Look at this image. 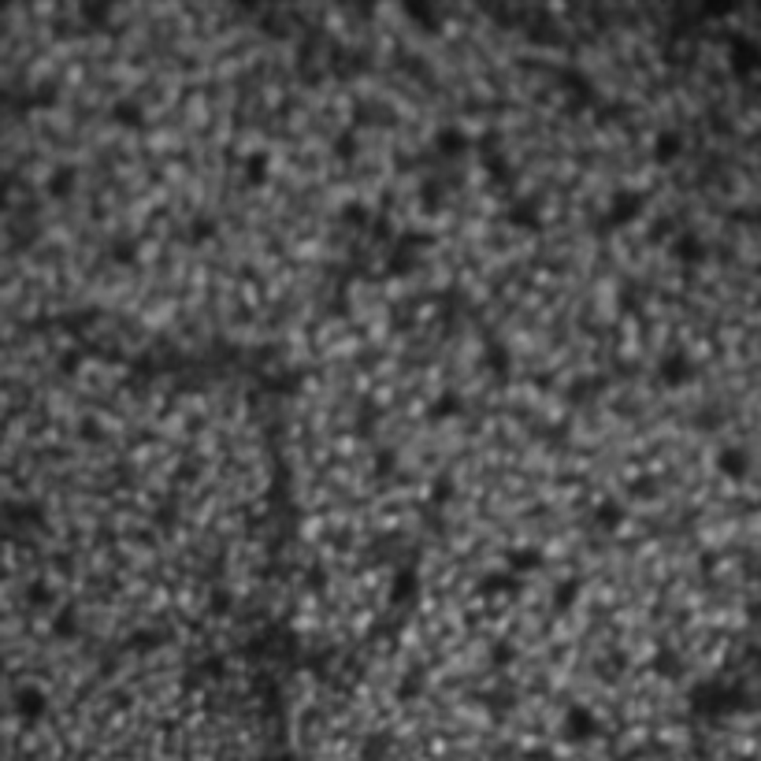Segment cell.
Returning <instances> with one entry per match:
<instances>
[{
  "mask_svg": "<svg viewBox=\"0 0 761 761\" xmlns=\"http://www.w3.org/2000/svg\"><path fill=\"white\" fill-rule=\"evenodd\" d=\"M27 598L34 602V606H45V602H49V587H45V583H30V587H27Z\"/></svg>",
  "mask_w": 761,
  "mask_h": 761,
  "instance_id": "obj_12",
  "label": "cell"
},
{
  "mask_svg": "<svg viewBox=\"0 0 761 761\" xmlns=\"http://www.w3.org/2000/svg\"><path fill=\"white\" fill-rule=\"evenodd\" d=\"M691 376H695L691 357H684V353H669L665 361H661V379H665L669 386H684Z\"/></svg>",
  "mask_w": 761,
  "mask_h": 761,
  "instance_id": "obj_4",
  "label": "cell"
},
{
  "mask_svg": "<svg viewBox=\"0 0 761 761\" xmlns=\"http://www.w3.org/2000/svg\"><path fill=\"white\" fill-rule=\"evenodd\" d=\"M728 67L735 78H750L761 67V42H754V37H735L728 45Z\"/></svg>",
  "mask_w": 761,
  "mask_h": 761,
  "instance_id": "obj_1",
  "label": "cell"
},
{
  "mask_svg": "<svg viewBox=\"0 0 761 761\" xmlns=\"http://www.w3.org/2000/svg\"><path fill=\"white\" fill-rule=\"evenodd\" d=\"M71 190H74V171H71V167L56 171L52 182H49V193H52V198H64V193H71Z\"/></svg>",
  "mask_w": 761,
  "mask_h": 761,
  "instance_id": "obj_10",
  "label": "cell"
},
{
  "mask_svg": "<svg viewBox=\"0 0 761 761\" xmlns=\"http://www.w3.org/2000/svg\"><path fill=\"white\" fill-rule=\"evenodd\" d=\"M639 208H642V198H639V193H617V198H613V208H610V220H613V223H628V220L639 216Z\"/></svg>",
  "mask_w": 761,
  "mask_h": 761,
  "instance_id": "obj_5",
  "label": "cell"
},
{
  "mask_svg": "<svg viewBox=\"0 0 761 761\" xmlns=\"http://www.w3.org/2000/svg\"><path fill=\"white\" fill-rule=\"evenodd\" d=\"M717 472L728 479H743L750 476V454L743 446H720L717 450Z\"/></svg>",
  "mask_w": 761,
  "mask_h": 761,
  "instance_id": "obj_3",
  "label": "cell"
},
{
  "mask_svg": "<svg viewBox=\"0 0 761 761\" xmlns=\"http://www.w3.org/2000/svg\"><path fill=\"white\" fill-rule=\"evenodd\" d=\"M672 252L684 264H698L702 257H706V245H702V238H695V234H679L676 238V245H672Z\"/></svg>",
  "mask_w": 761,
  "mask_h": 761,
  "instance_id": "obj_7",
  "label": "cell"
},
{
  "mask_svg": "<svg viewBox=\"0 0 761 761\" xmlns=\"http://www.w3.org/2000/svg\"><path fill=\"white\" fill-rule=\"evenodd\" d=\"M15 713H19V720L34 725V720H42L49 713V695L42 687H19L15 691Z\"/></svg>",
  "mask_w": 761,
  "mask_h": 761,
  "instance_id": "obj_2",
  "label": "cell"
},
{
  "mask_svg": "<svg viewBox=\"0 0 761 761\" xmlns=\"http://www.w3.org/2000/svg\"><path fill=\"white\" fill-rule=\"evenodd\" d=\"M115 115H120V123H127V127H134V123H142V108L138 105H115Z\"/></svg>",
  "mask_w": 761,
  "mask_h": 761,
  "instance_id": "obj_11",
  "label": "cell"
},
{
  "mask_svg": "<svg viewBox=\"0 0 761 761\" xmlns=\"http://www.w3.org/2000/svg\"><path fill=\"white\" fill-rule=\"evenodd\" d=\"M0 679H4V657H0Z\"/></svg>",
  "mask_w": 761,
  "mask_h": 761,
  "instance_id": "obj_13",
  "label": "cell"
},
{
  "mask_svg": "<svg viewBox=\"0 0 761 761\" xmlns=\"http://www.w3.org/2000/svg\"><path fill=\"white\" fill-rule=\"evenodd\" d=\"M52 632L60 635V639H71V635L78 632V617H74V610H60V613H56Z\"/></svg>",
  "mask_w": 761,
  "mask_h": 761,
  "instance_id": "obj_9",
  "label": "cell"
},
{
  "mask_svg": "<svg viewBox=\"0 0 761 761\" xmlns=\"http://www.w3.org/2000/svg\"><path fill=\"white\" fill-rule=\"evenodd\" d=\"M679 149H684V138H679L676 130H661L657 138H654V156H657L661 164L676 160V156H679Z\"/></svg>",
  "mask_w": 761,
  "mask_h": 761,
  "instance_id": "obj_6",
  "label": "cell"
},
{
  "mask_svg": "<svg viewBox=\"0 0 761 761\" xmlns=\"http://www.w3.org/2000/svg\"><path fill=\"white\" fill-rule=\"evenodd\" d=\"M569 732H572L576 739H587V735L594 732V717H591V713H583V710L569 713Z\"/></svg>",
  "mask_w": 761,
  "mask_h": 761,
  "instance_id": "obj_8",
  "label": "cell"
}]
</instances>
